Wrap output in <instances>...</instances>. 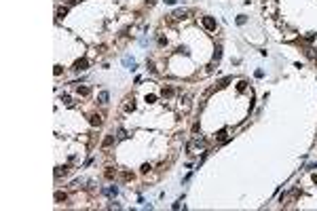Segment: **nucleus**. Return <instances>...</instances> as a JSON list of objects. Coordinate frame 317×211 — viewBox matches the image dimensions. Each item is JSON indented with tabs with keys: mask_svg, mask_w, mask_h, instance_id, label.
I'll return each instance as SVG.
<instances>
[{
	"mask_svg": "<svg viewBox=\"0 0 317 211\" xmlns=\"http://www.w3.org/2000/svg\"><path fill=\"white\" fill-rule=\"evenodd\" d=\"M186 15H190V11H186V8H176L169 17H171V19H184Z\"/></svg>",
	"mask_w": 317,
	"mask_h": 211,
	"instance_id": "7ed1b4c3",
	"label": "nucleus"
},
{
	"mask_svg": "<svg viewBox=\"0 0 317 211\" xmlns=\"http://www.w3.org/2000/svg\"><path fill=\"white\" fill-rule=\"evenodd\" d=\"M150 169H152V165H150V163H146V165H142V173H148Z\"/></svg>",
	"mask_w": 317,
	"mask_h": 211,
	"instance_id": "4be33fe9",
	"label": "nucleus"
},
{
	"mask_svg": "<svg viewBox=\"0 0 317 211\" xmlns=\"http://www.w3.org/2000/svg\"><path fill=\"white\" fill-rule=\"evenodd\" d=\"M205 146H207V142L203 137H197V139H193L186 148H188V152H197V150H205Z\"/></svg>",
	"mask_w": 317,
	"mask_h": 211,
	"instance_id": "f257e3e1",
	"label": "nucleus"
},
{
	"mask_svg": "<svg viewBox=\"0 0 317 211\" xmlns=\"http://www.w3.org/2000/svg\"><path fill=\"white\" fill-rule=\"evenodd\" d=\"M89 122H91L93 127H102L104 118H102V114H91V116H89Z\"/></svg>",
	"mask_w": 317,
	"mask_h": 211,
	"instance_id": "20e7f679",
	"label": "nucleus"
},
{
	"mask_svg": "<svg viewBox=\"0 0 317 211\" xmlns=\"http://www.w3.org/2000/svg\"><path fill=\"white\" fill-rule=\"evenodd\" d=\"M97 99H99V103H108V99H110V95H108V91H99V95H97Z\"/></svg>",
	"mask_w": 317,
	"mask_h": 211,
	"instance_id": "0eeeda50",
	"label": "nucleus"
},
{
	"mask_svg": "<svg viewBox=\"0 0 317 211\" xmlns=\"http://www.w3.org/2000/svg\"><path fill=\"white\" fill-rule=\"evenodd\" d=\"M66 4H68V6H72V4H76V0H66Z\"/></svg>",
	"mask_w": 317,
	"mask_h": 211,
	"instance_id": "bb28decb",
	"label": "nucleus"
},
{
	"mask_svg": "<svg viewBox=\"0 0 317 211\" xmlns=\"http://www.w3.org/2000/svg\"><path fill=\"white\" fill-rule=\"evenodd\" d=\"M201 23L207 32H216V19L214 17H201Z\"/></svg>",
	"mask_w": 317,
	"mask_h": 211,
	"instance_id": "f03ea898",
	"label": "nucleus"
},
{
	"mask_svg": "<svg viewBox=\"0 0 317 211\" xmlns=\"http://www.w3.org/2000/svg\"><path fill=\"white\" fill-rule=\"evenodd\" d=\"M226 135H228V131H226V129H222V131H218L216 139H220V142H226Z\"/></svg>",
	"mask_w": 317,
	"mask_h": 211,
	"instance_id": "4468645a",
	"label": "nucleus"
},
{
	"mask_svg": "<svg viewBox=\"0 0 317 211\" xmlns=\"http://www.w3.org/2000/svg\"><path fill=\"white\" fill-rule=\"evenodd\" d=\"M146 101H148V103H152V101H157V95H148V97H146Z\"/></svg>",
	"mask_w": 317,
	"mask_h": 211,
	"instance_id": "b1692460",
	"label": "nucleus"
},
{
	"mask_svg": "<svg viewBox=\"0 0 317 211\" xmlns=\"http://www.w3.org/2000/svg\"><path fill=\"white\" fill-rule=\"evenodd\" d=\"M133 110H135V101L133 99H127L123 103V112H133Z\"/></svg>",
	"mask_w": 317,
	"mask_h": 211,
	"instance_id": "423d86ee",
	"label": "nucleus"
},
{
	"mask_svg": "<svg viewBox=\"0 0 317 211\" xmlns=\"http://www.w3.org/2000/svg\"><path fill=\"white\" fill-rule=\"evenodd\" d=\"M155 2H157V0H146V4H155Z\"/></svg>",
	"mask_w": 317,
	"mask_h": 211,
	"instance_id": "cd10ccee",
	"label": "nucleus"
},
{
	"mask_svg": "<svg viewBox=\"0 0 317 211\" xmlns=\"http://www.w3.org/2000/svg\"><path fill=\"white\" fill-rule=\"evenodd\" d=\"M87 66H89V61H87V59H78V61H74V70H76V72H83V70H87Z\"/></svg>",
	"mask_w": 317,
	"mask_h": 211,
	"instance_id": "39448f33",
	"label": "nucleus"
},
{
	"mask_svg": "<svg viewBox=\"0 0 317 211\" xmlns=\"http://www.w3.org/2000/svg\"><path fill=\"white\" fill-rule=\"evenodd\" d=\"M76 93H78V95H83V97H87V95L91 93V89H89L87 85H83V87H78V89H76Z\"/></svg>",
	"mask_w": 317,
	"mask_h": 211,
	"instance_id": "1a4fd4ad",
	"label": "nucleus"
},
{
	"mask_svg": "<svg viewBox=\"0 0 317 211\" xmlns=\"http://www.w3.org/2000/svg\"><path fill=\"white\" fill-rule=\"evenodd\" d=\"M245 21H247V19H245V17H243V15H239V17H237V23H239V25H243Z\"/></svg>",
	"mask_w": 317,
	"mask_h": 211,
	"instance_id": "5701e85b",
	"label": "nucleus"
},
{
	"mask_svg": "<svg viewBox=\"0 0 317 211\" xmlns=\"http://www.w3.org/2000/svg\"><path fill=\"white\" fill-rule=\"evenodd\" d=\"M70 171V167H59V169H55V177H61V175H68Z\"/></svg>",
	"mask_w": 317,
	"mask_h": 211,
	"instance_id": "9b49d317",
	"label": "nucleus"
},
{
	"mask_svg": "<svg viewBox=\"0 0 317 211\" xmlns=\"http://www.w3.org/2000/svg\"><path fill=\"white\" fill-rule=\"evenodd\" d=\"M55 201H57V203H66L68 194H66V192H55Z\"/></svg>",
	"mask_w": 317,
	"mask_h": 211,
	"instance_id": "9d476101",
	"label": "nucleus"
},
{
	"mask_svg": "<svg viewBox=\"0 0 317 211\" xmlns=\"http://www.w3.org/2000/svg\"><path fill=\"white\" fill-rule=\"evenodd\" d=\"M237 89H239V91H245V89H247V82H245V80H239V82H237Z\"/></svg>",
	"mask_w": 317,
	"mask_h": 211,
	"instance_id": "a211bd4d",
	"label": "nucleus"
},
{
	"mask_svg": "<svg viewBox=\"0 0 317 211\" xmlns=\"http://www.w3.org/2000/svg\"><path fill=\"white\" fill-rule=\"evenodd\" d=\"M148 70H150V72H157V68H155V64H152V61H148Z\"/></svg>",
	"mask_w": 317,
	"mask_h": 211,
	"instance_id": "393cba45",
	"label": "nucleus"
},
{
	"mask_svg": "<svg viewBox=\"0 0 317 211\" xmlns=\"http://www.w3.org/2000/svg\"><path fill=\"white\" fill-rule=\"evenodd\" d=\"M123 180H125V182H129V180H133V173H129V171H125V173H123Z\"/></svg>",
	"mask_w": 317,
	"mask_h": 211,
	"instance_id": "aec40b11",
	"label": "nucleus"
},
{
	"mask_svg": "<svg viewBox=\"0 0 317 211\" xmlns=\"http://www.w3.org/2000/svg\"><path fill=\"white\" fill-rule=\"evenodd\" d=\"M112 144H114V135H106V137H104V148L112 146Z\"/></svg>",
	"mask_w": 317,
	"mask_h": 211,
	"instance_id": "2eb2a0df",
	"label": "nucleus"
},
{
	"mask_svg": "<svg viewBox=\"0 0 317 211\" xmlns=\"http://www.w3.org/2000/svg\"><path fill=\"white\" fill-rule=\"evenodd\" d=\"M220 57H222V47H216V51H214V61H220Z\"/></svg>",
	"mask_w": 317,
	"mask_h": 211,
	"instance_id": "dca6fc26",
	"label": "nucleus"
},
{
	"mask_svg": "<svg viewBox=\"0 0 317 211\" xmlns=\"http://www.w3.org/2000/svg\"><path fill=\"white\" fill-rule=\"evenodd\" d=\"M231 80H233V78H231V76H226V78H222V80L218 82V87H220V89H222V87H226V85H228Z\"/></svg>",
	"mask_w": 317,
	"mask_h": 211,
	"instance_id": "f3484780",
	"label": "nucleus"
},
{
	"mask_svg": "<svg viewBox=\"0 0 317 211\" xmlns=\"http://www.w3.org/2000/svg\"><path fill=\"white\" fill-rule=\"evenodd\" d=\"M53 72H55V76H59V74H61V66H55V70H53Z\"/></svg>",
	"mask_w": 317,
	"mask_h": 211,
	"instance_id": "a878e982",
	"label": "nucleus"
},
{
	"mask_svg": "<svg viewBox=\"0 0 317 211\" xmlns=\"http://www.w3.org/2000/svg\"><path fill=\"white\" fill-rule=\"evenodd\" d=\"M114 175H116V169H112V167H108V169L104 171V177L106 180H114Z\"/></svg>",
	"mask_w": 317,
	"mask_h": 211,
	"instance_id": "6e6552de",
	"label": "nucleus"
},
{
	"mask_svg": "<svg viewBox=\"0 0 317 211\" xmlns=\"http://www.w3.org/2000/svg\"><path fill=\"white\" fill-rule=\"evenodd\" d=\"M68 15V6H59L57 8V19H61V17H66Z\"/></svg>",
	"mask_w": 317,
	"mask_h": 211,
	"instance_id": "ddd939ff",
	"label": "nucleus"
},
{
	"mask_svg": "<svg viewBox=\"0 0 317 211\" xmlns=\"http://www.w3.org/2000/svg\"><path fill=\"white\" fill-rule=\"evenodd\" d=\"M116 192H119V188H114V186H112V188H108V190H106V194H110V196L114 194V196H116Z\"/></svg>",
	"mask_w": 317,
	"mask_h": 211,
	"instance_id": "412c9836",
	"label": "nucleus"
},
{
	"mask_svg": "<svg viewBox=\"0 0 317 211\" xmlns=\"http://www.w3.org/2000/svg\"><path fill=\"white\" fill-rule=\"evenodd\" d=\"M306 55H309L311 59H317V51L315 49H306Z\"/></svg>",
	"mask_w": 317,
	"mask_h": 211,
	"instance_id": "6ab92c4d",
	"label": "nucleus"
},
{
	"mask_svg": "<svg viewBox=\"0 0 317 211\" xmlns=\"http://www.w3.org/2000/svg\"><path fill=\"white\" fill-rule=\"evenodd\" d=\"M161 95H163V97H171V95H174V89H171V87H163Z\"/></svg>",
	"mask_w": 317,
	"mask_h": 211,
	"instance_id": "f8f14e48",
	"label": "nucleus"
}]
</instances>
